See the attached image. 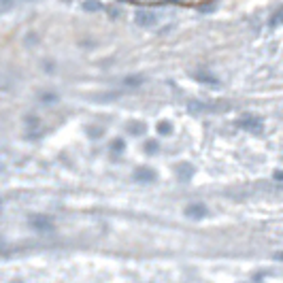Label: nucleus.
Here are the masks:
<instances>
[{"instance_id": "f257e3e1", "label": "nucleus", "mask_w": 283, "mask_h": 283, "mask_svg": "<svg viewBox=\"0 0 283 283\" xmlns=\"http://www.w3.org/2000/svg\"><path fill=\"white\" fill-rule=\"evenodd\" d=\"M134 21L143 28H151L158 23V13L151 9H137L134 11Z\"/></svg>"}, {"instance_id": "f03ea898", "label": "nucleus", "mask_w": 283, "mask_h": 283, "mask_svg": "<svg viewBox=\"0 0 283 283\" xmlns=\"http://www.w3.org/2000/svg\"><path fill=\"white\" fill-rule=\"evenodd\" d=\"M196 77V81H200V83H211V85H217L220 81L215 79V77H211V75H207V73H202V75H194Z\"/></svg>"}, {"instance_id": "7ed1b4c3", "label": "nucleus", "mask_w": 283, "mask_h": 283, "mask_svg": "<svg viewBox=\"0 0 283 283\" xmlns=\"http://www.w3.org/2000/svg\"><path fill=\"white\" fill-rule=\"evenodd\" d=\"M83 9H85V11H100V9H102V4H100L98 0H85V2H83Z\"/></svg>"}, {"instance_id": "20e7f679", "label": "nucleus", "mask_w": 283, "mask_h": 283, "mask_svg": "<svg viewBox=\"0 0 283 283\" xmlns=\"http://www.w3.org/2000/svg\"><path fill=\"white\" fill-rule=\"evenodd\" d=\"M279 23H283V7L279 9V11H277V13L273 15V17H270V26H279Z\"/></svg>"}, {"instance_id": "39448f33", "label": "nucleus", "mask_w": 283, "mask_h": 283, "mask_svg": "<svg viewBox=\"0 0 283 283\" xmlns=\"http://www.w3.org/2000/svg\"><path fill=\"white\" fill-rule=\"evenodd\" d=\"M158 130H160V134H168L173 130V126H170V121H160L158 123Z\"/></svg>"}, {"instance_id": "423d86ee", "label": "nucleus", "mask_w": 283, "mask_h": 283, "mask_svg": "<svg viewBox=\"0 0 283 283\" xmlns=\"http://www.w3.org/2000/svg\"><path fill=\"white\" fill-rule=\"evenodd\" d=\"M143 77H128V79H126V85H141V83H143Z\"/></svg>"}, {"instance_id": "0eeeda50", "label": "nucleus", "mask_w": 283, "mask_h": 283, "mask_svg": "<svg viewBox=\"0 0 283 283\" xmlns=\"http://www.w3.org/2000/svg\"><path fill=\"white\" fill-rule=\"evenodd\" d=\"M40 98H43V102H56V100H58L56 94H43Z\"/></svg>"}, {"instance_id": "6e6552de", "label": "nucleus", "mask_w": 283, "mask_h": 283, "mask_svg": "<svg viewBox=\"0 0 283 283\" xmlns=\"http://www.w3.org/2000/svg\"><path fill=\"white\" fill-rule=\"evenodd\" d=\"M168 2H179V0H168Z\"/></svg>"}]
</instances>
